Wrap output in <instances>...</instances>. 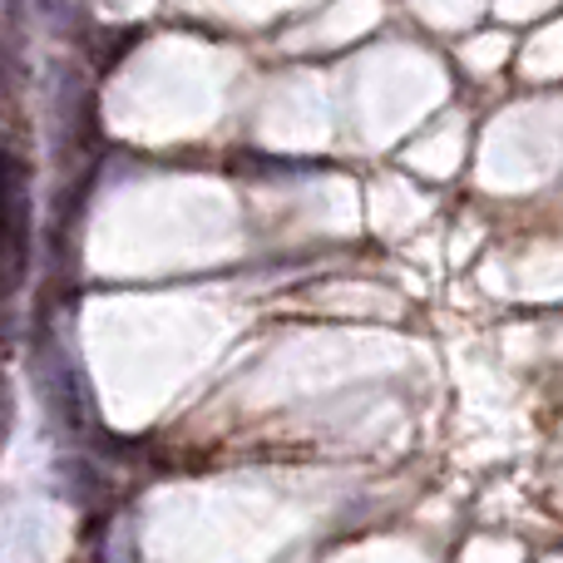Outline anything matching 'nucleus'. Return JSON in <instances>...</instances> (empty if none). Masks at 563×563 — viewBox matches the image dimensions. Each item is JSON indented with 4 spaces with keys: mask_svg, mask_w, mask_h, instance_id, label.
Returning <instances> with one entry per match:
<instances>
[{
    "mask_svg": "<svg viewBox=\"0 0 563 563\" xmlns=\"http://www.w3.org/2000/svg\"><path fill=\"white\" fill-rule=\"evenodd\" d=\"M25 198H20V164L5 158V282H20V263H25Z\"/></svg>",
    "mask_w": 563,
    "mask_h": 563,
    "instance_id": "f257e3e1",
    "label": "nucleus"
}]
</instances>
